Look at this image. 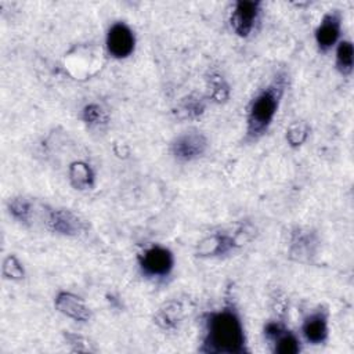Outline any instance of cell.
<instances>
[{"label":"cell","instance_id":"3957f363","mask_svg":"<svg viewBox=\"0 0 354 354\" xmlns=\"http://www.w3.org/2000/svg\"><path fill=\"white\" fill-rule=\"evenodd\" d=\"M138 266L149 278H165L174 268V254L166 246L151 245L138 256Z\"/></svg>","mask_w":354,"mask_h":354},{"label":"cell","instance_id":"30bf717a","mask_svg":"<svg viewBox=\"0 0 354 354\" xmlns=\"http://www.w3.org/2000/svg\"><path fill=\"white\" fill-rule=\"evenodd\" d=\"M241 242L236 236H231L225 232H213L202 238L195 248V254L198 257H220L231 253Z\"/></svg>","mask_w":354,"mask_h":354},{"label":"cell","instance_id":"52a82bcc","mask_svg":"<svg viewBox=\"0 0 354 354\" xmlns=\"http://www.w3.org/2000/svg\"><path fill=\"white\" fill-rule=\"evenodd\" d=\"M44 230L62 236H79L86 230V224L69 209L51 207Z\"/></svg>","mask_w":354,"mask_h":354},{"label":"cell","instance_id":"d6986e66","mask_svg":"<svg viewBox=\"0 0 354 354\" xmlns=\"http://www.w3.org/2000/svg\"><path fill=\"white\" fill-rule=\"evenodd\" d=\"M82 118H83V122L90 129H101V127L106 126L108 120H109L108 112L100 104H95V102L87 104L83 108Z\"/></svg>","mask_w":354,"mask_h":354},{"label":"cell","instance_id":"7a4b0ae2","mask_svg":"<svg viewBox=\"0 0 354 354\" xmlns=\"http://www.w3.org/2000/svg\"><path fill=\"white\" fill-rule=\"evenodd\" d=\"M286 88V75L278 72L252 100L246 115V141H257L270 129Z\"/></svg>","mask_w":354,"mask_h":354},{"label":"cell","instance_id":"ffe728a7","mask_svg":"<svg viewBox=\"0 0 354 354\" xmlns=\"http://www.w3.org/2000/svg\"><path fill=\"white\" fill-rule=\"evenodd\" d=\"M310 134V126L306 122H295L286 129V141L292 148H297L306 142Z\"/></svg>","mask_w":354,"mask_h":354},{"label":"cell","instance_id":"e0dca14e","mask_svg":"<svg viewBox=\"0 0 354 354\" xmlns=\"http://www.w3.org/2000/svg\"><path fill=\"white\" fill-rule=\"evenodd\" d=\"M335 66L343 76H350L354 69V47L350 40H339L335 51Z\"/></svg>","mask_w":354,"mask_h":354},{"label":"cell","instance_id":"9a60e30c","mask_svg":"<svg viewBox=\"0 0 354 354\" xmlns=\"http://www.w3.org/2000/svg\"><path fill=\"white\" fill-rule=\"evenodd\" d=\"M184 317V311L183 307L180 306V303L170 300L167 303H165L155 314V324L163 329V330H173L176 328H178L180 322L183 321Z\"/></svg>","mask_w":354,"mask_h":354},{"label":"cell","instance_id":"2e32d148","mask_svg":"<svg viewBox=\"0 0 354 354\" xmlns=\"http://www.w3.org/2000/svg\"><path fill=\"white\" fill-rule=\"evenodd\" d=\"M206 100L198 94H189L180 100L176 108V115L180 119H196L205 113Z\"/></svg>","mask_w":354,"mask_h":354},{"label":"cell","instance_id":"5bb4252c","mask_svg":"<svg viewBox=\"0 0 354 354\" xmlns=\"http://www.w3.org/2000/svg\"><path fill=\"white\" fill-rule=\"evenodd\" d=\"M68 180L77 191L91 189L95 184V171L84 160H73L68 166Z\"/></svg>","mask_w":354,"mask_h":354},{"label":"cell","instance_id":"7402d4cb","mask_svg":"<svg viewBox=\"0 0 354 354\" xmlns=\"http://www.w3.org/2000/svg\"><path fill=\"white\" fill-rule=\"evenodd\" d=\"M65 342L72 347L73 351H88V344L87 340L76 333L66 332L65 333Z\"/></svg>","mask_w":354,"mask_h":354},{"label":"cell","instance_id":"4fadbf2b","mask_svg":"<svg viewBox=\"0 0 354 354\" xmlns=\"http://www.w3.org/2000/svg\"><path fill=\"white\" fill-rule=\"evenodd\" d=\"M301 335L310 344H322L329 337L328 314L324 310L310 313L301 324Z\"/></svg>","mask_w":354,"mask_h":354},{"label":"cell","instance_id":"ac0fdd59","mask_svg":"<svg viewBox=\"0 0 354 354\" xmlns=\"http://www.w3.org/2000/svg\"><path fill=\"white\" fill-rule=\"evenodd\" d=\"M207 97L217 104L225 102L230 98V84L220 72H210L207 76Z\"/></svg>","mask_w":354,"mask_h":354},{"label":"cell","instance_id":"ba28073f","mask_svg":"<svg viewBox=\"0 0 354 354\" xmlns=\"http://www.w3.org/2000/svg\"><path fill=\"white\" fill-rule=\"evenodd\" d=\"M342 33V14L337 10H330L319 21L314 37L321 53H328L339 43Z\"/></svg>","mask_w":354,"mask_h":354},{"label":"cell","instance_id":"9c48e42d","mask_svg":"<svg viewBox=\"0 0 354 354\" xmlns=\"http://www.w3.org/2000/svg\"><path fill=\"white\" fill-rule=\"evenodd\" d=\"M264 335L277 354H296L301 350V342L296 333L286 329L278 321H270L264 326Z\"/></svg>","mask_w":354,"mask_h":354},{"label":"cell","instance_id":"7c38bea8","mask_svg":"<svg viewBox=\"0 0 354 354\" xmlns=\"http://www.w3.org/2000/svg\"><path fill=\"white\" fill-rule=\"evenodd\" d=\"M318 239L314 232L310 230L297 228L292 234L290 245H289V256L295 261L308 263L317 253Z\"/></svg>","mask_w":354,"mask_h":354},{"label":"cell","instance_id":"8992f818","mask_svg":"<svg viewBox=\"0 0 354 354\" xmlns=\"http://www.w3.org/2000/svg\"><path fill=\"white\" fill-rule=\"evenodd\" d=\"M261 12V1L257 0H238L230 15V24L235 35L248 37L259 21Z\"/></svg>","mask_w":354,"mask_h":354},{"label":"cell","instance_id":"277c9868","mask_svg":"<svg viewBox=\"0 0 354 354\" xmlns=\"http://www.w3.org/2000/svg\"><path fill=\"white\" fill-rule=\"evenodd\" d=\"M209 147L206 136L198 130H189L178 134L170 144L173 158L180 163L194 162L202 158Z\"/></svg>","mask_w":354,"mask_h":354},{"label":"cell","instance_id":"44dd1931","mask_svg":"<svg viewBox=\"0 0 354 354\" xmlns=\"http://www.w3.org/2000/svg\"><path fill=\"white\" fill-rule=\"evenodd\" d=\"M1 271L7 279H12V281H19L25 277V270L22 267V263L14 254H10L4 259Z\"/></svg>","mask_w":354,"mask_h":354},{"label":"cell","instance_id":"5b68a950","mask_svg":"<svg viewBox=\"0 0 354 354\" xmlns=\"http://www.w3.org/2000/svg\"><path fill=\"white\" fill-rule=\"evenodd\" d=\"M105 47L108 54L115 59L130 57L136 48V35L133 29L123 21L113 22L106 32Z\"/></svg>","mask_w":354,"mask_h":354},{"label":"cell","instance_id":"8fae6325","mask_svg":"<svg viewBox=\"0 0 354 354\" xmlns=\"http://www.w3.org/2000/svg\"><path fill=\"white\" fill-rule=\"evenodd\" d=\"M54 306L58 313L77 322H86L91 317V311L86 301L77 295L68 290H59L57 293L54 299Z\"/></svg>","mask_w":354,"mask_h":354},{"label":"cell","instance_id":"6da1fadb","mask_svg":"<svg viewBox=\"0 0 354 354\" xmlns=\"http://www.w3.org/2000/svg\"><path fill=\"white\" fill-rule=\"evenodd\" d=\"M199 351L205 354H245L249 351L243 322L234 306H224L206 315Z\"/></svg>","mask_w":354,"mask_h":354}]
</instances>
